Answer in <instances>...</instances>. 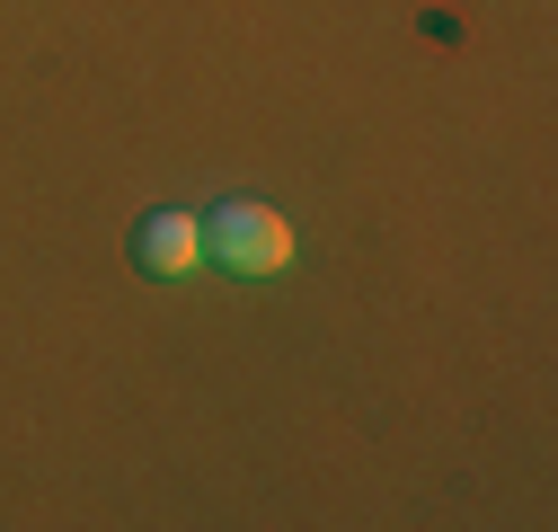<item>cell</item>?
<instances>
[{"label":"cell","instance_id":"cell-1","mask_svg":"<svg viewBox=\"0 0 558 532\" xmlns=\"http://www.w3.org/2000/svg\"><path fill=\"white\" fill-rule=\"evenodd\" d=\"M204 257H222V276H284L293 266V222L257 205V195H222L204 222Z\"/></svg>","mask_w":558,"mask_h":532},{"label":"cell","instance_id":"cell-2","mask_svg":"<svg viewBox=\"0 0 558 532\" xmlns=\"http://www.w3.org/2000/svg\"><path fill=\"white\" fill-rule=\"evenodd\" d=\"M195 257H204V222H186V214H143L133 222V266L143 276H186Z\"/></svg>","mask_w":558,"mask_h":532}]
</instances>
